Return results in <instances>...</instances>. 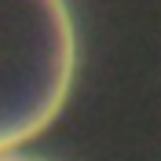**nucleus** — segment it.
<instances>
[{
    "label": "nucleus",
    "mask_w": 161,
    "mask_h": 161,
    "mask_svg": "<svg viewBox=\"0 0 161 161\" xmlns=\"http://www.w3.org/2000/svg\"><path fill=\"white\" fill-rule=\"evenodd\" d=\"M73 66L77 33L66 0H0V154L59 117Z\"/></svg>",
    "instance_id": "f257e3e1"
},
{
    "label": "nucleus",
    "mask_w": 161,
    "mask_h": 161,
    "mask_svg": "<svg viewBox=\"0 0 161 161\" xmlns=\"http://www.w3.org/2000/svg\"><path fill=\"white\" fill-rule=\"evenodd\" d=\"M0 161H40V158H26V154H11V150H4V154H0Z\"/></svg>",
    "instance_id": "f03ea898"
}]
</instances>
